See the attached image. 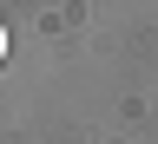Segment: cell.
<instances>
[{"label":"cell","instance_id":"cell-1","mask_svg":"<svg viewBox=\"0 0 158 144\" xmlns=\"http://www.w3.org/2000/svg\"><path fill=\"white\" fill-rule=\"evenodd\" d=\"M0 59H7V26H0Z\"/></svg>","mask_w":158,"mask_h":144}]
</instances>
